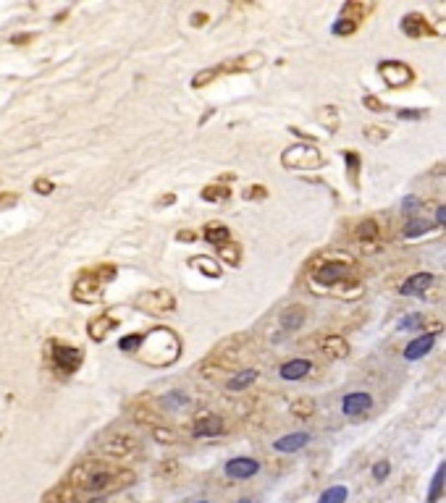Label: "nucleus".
<instances>
[{
	"label": "nucleus",
	"mask_w": 446,
	"mask_h": 503,
	"mask_svg": "<svg viewBox=\"0 0 446 503\" xmlns=\"http://www.w3.org/2000/svg\"><path fill=\"white\" fill-rule=\"evenodd\" d=\"M281 163L291 168V171H315L323 165V157L318 152V147L313 145H291L284 150Z\"/></svg>",
	"instance_id": "obj_6"
},
{
	"label": "nucleus",
	"mask_w": 446,
	"mask_h": 503,
	"mask_svg": "<svg viewBox=\"0 0 446 503\" xmlns=\"http://www.w3.org/2000/svg\"><path fill=\"white\" fill-rule=\"evenodd\" d=\"M218 255H221L223 262H229V265H239V260H242V255H239V244H226V247L218 249Z\"/></svg>",
	"instance_id": "obj_36"
},
{
	"label": "nucleus",
	"mask_w": 446,
	"mask_h": 503,
	"mask_svg": "<svg viewBox=\"0 0 446 503\" xmlns=\"http://www.w3.org/2000/svg\"><path fill=\"white\" fill-rule=\"evenodd\" d=\"M226 197H229V189H223V186H207V189H205L203 192V200H226Z\"/></svg>",
	"instance_id": "obj_40"
},
{
	"label": "nucleus",
	"mask_w": 446,
	"mask_h": 503,
	"mask_svg": "<svg viewBox=\"0 0 446 503\" xmlns=\"http://www.w3.org/2000/svg\"><path fill=\"white\" fill-rule=\"evenodd\" d=\"M436 223H430V220H423V218H412L404 223V229H402V236L407 238H418V236H426L428 231H433Z\"/></svg>",
	"instance_id": "obj_27"
},
{
	"label": "nucleus",
	"mask_w": 446,
	"mask_h": 503,
	"mask_svg": "<svg viewBox=\"0 0 446 503\" xmlns=\"http://www.w3.org/2000/svg\"><path fill=\"white\" fill-rule=\"evenodd\" d=\"M221 71L223 68H205V71L195 73V76H192V87H205V84H210Z\"/></svg>",
	"instance_id": "obj_38"
},
{
	"label": "nucleus",
	"mask_w": 446,
	"mask_h": 503,
	"mask_svg": "<svg viewBox=\"0 0 446 503\" xmlns=\"http://www.w3.org/2000/svg\"><path fill=\"white\" fill-rule=\"evenodd\" d=\"M346 165H349V178L352 183H357V168H360V155H354V152H346Z\"/></svg>",
	"instance_id": "obj_43"
},
{
	"label": "nucleus",
	"mask_w": 446,
	"mask_h": 503,
	"mask_svg": "<svg viewBox=\"0 0 446 503\" xmlns=\"http://www.w3.org/2000/svg\"><path fill=\"white\" fill-rule=\"evenodd\" d=\"M336 296H342V299H357L360 293H363V284H357V281H344V284H339L334 289Z\"/></svg>",
	"instance_id": "obj_33"
},
{
	"label": "nucleus",
	"mask_w": 446,
	"mask_h": 503,
	"mask_svg": "<svg viewBox=\"0 0 446 503\" xmlns=\"http://www.w3.org/2000/svg\"><path fill=\"white\" fill-rule=\"evenodd\" d=\"M360 27V21H357V18H349V16H339V21H336L334 27H331V32H334V35H352L354 29Z\"/></svg>",
	"instance_id": "obj_34"
},
{
	"label": "nucleus",
	"mask_w": 446,
	"mask_h": 503,
	"mask_svg": "<svg viewBox=\"0 0 446 503\" xmlns=\"http://www.w3.org/2000/svg\"><path fill=\"white\" fill-rule=\"evenodd\" d=\"M35 189H37L40 194H50L53 192V183L45 181V178H40V181H35Z\"/></svg>",
	"instance_id": "obj_47"
},
{
	"label": "nucleus",
	"mask_w": 446,
	"mask_h": 503,
	"mask_svg": "<svg viewBox=\"0 0 446 503\" xmlns=\"http://www.w3.org/2000/svg\"><path fill=\"white\" fill-rule=\"evenodd\" d=\"M318 349L323 351L325 357H331V359L349 357V344L344 341V336H336V333H331V336H323V339H320V344H318Z\"/></svg>",
	"instance_id": "obj_15"
},
{
	"label": "nucleus",
	"mask_w": 446,
	"mask_h": 503,
	"mask_svg": "<svg viewBox=\"0 0 446 503\" xmlns=\"http://www.w3.org/2000/svg\"><path fill=\"white\" fill-rule=\"evenodd\" d=\"M318 121H320L328 131H336L339 123H342V119H339V110H336L334 105H325V108L318 110Z\"/></svg>",
	"instance_id": "obj_30"
},
{
	"label": "nucleus",
	"mask_w": 446,
	"mask_h": 503,
	"mask_svg": "<svg viewBox=\"0 0 446 503\" xmlns=\"http://www.w3.org/2000/svg\"><path fill=\"white\" fill-rule=\"evenodd\" d=\"M279 320H281V328L284 330H299L307 320V310L302 307V304H291V307H287V310L281 312Z\"/></svg>",
	"instance_id": "obj_20"
},
{
	"label": "nucleus",
	"mask_w": 446,
	"mask_h": 503,
	"mask_svg": "<svg viewBox=\"0 0 446 503\" xmlns=\"http://www.w3.org/2000/svg\"><path fill=\"white\" fill-rule=\"evenodd\" d=\"M45 357H47V365L53 367V372L61 377H68L74 375L76 370L82 367V349L71 346V344H64V341H50L45 346Z\"/></svg>",
	"instance_id": "obj_4"
},
{
	"label": "nucleus",
	"mask_w": 446,
	"mask_h": 503,
	"mask_svg": "<svg viewBox=\"0 0 446 503\" xmlns=\"http://www.w3.org/2000/svg\"><path fill=\"white\" fill-rule=\"evenodd\" d=\"M263 58L260 53H247V55H239L236 61H231L229 66H223V71H255V68H260L263 66Z\"/></svg>",
	"instance_id": "obj_22"
},
{
	"label": "nucleus",
	"mask_w": 446,
	"mask_h": 503,
	"mask_svg": "<svg viewBox=\"0 0 446 503\" xmlns=\"http://www.w3.org/2000/svg\"><path fill=\"white\" fill-rule=\"evenodd\" d=\"M444 487H446V461L444 464H438L436 475L430 480V490H428V498L426 503H436L441 495H444Z\"/></svg>",
	"instance_id": "obj_26"
},
{
	"label": "nucleus",
	"mask_w": 446,
	"mask_h": 503,
	"mask_svg": "<svg viewBox=\"0 0 446 503\" xmlns=\"http://www.w3.org/2000/svg\"><path fill=\"white\" fill-rule=\"evenodd\" d=\"M423 322H426V315L415 312V315H409V317H404V320L399 322V328L402 330H420L423 328Z\"/></svg>",
	"instance_id": "obj_39"
},
{
	"label": "nucleus",
	"mask_w": 446,
	"mask_h": 503,
	"mask_svg": "<svg viewBox=\"0 0 446 503\" xmlns=\"http://www.w3.org/2000/svg\"><path fill=\"white\" fill-rule=\"evenodd\" d=\"M192 267H197L200 273L210 275V278H218V275H221V265L215 262L213 257H195V260H192Z\"/></svg>",
	"instance_id": "obj_31"
},
{
	"label": "nucleus",
	"mask_w": 446,
	"mask_h": 503,
	"mask_svg": "<svg viewBox=\"0 0 446 503\" xmlns=\"http://www.w3.org/2000/svg\"><path fill=\"white\" fill-rule=\"evenodd\" d=\"M113 275H116V267L113 265H102V267H95V270H84V273L74 281L71 296L82 304L100 302L102 289H105V281H111Z\"/></svg>",
	"instance_id": "obj_3"
},
{
	"label": "nucleus",
	"mask_w": 446,
	"mask_h": 503,
	"mask_svg": "<svg viewBox=\"0 0 446 503\" xmlns=\"http://www.w3.org/2000/svg\"><path fill=\"white\" fill-rule=\"evenodd\" d=\"M289 412L294 414L297 420H310V417L315 414V401H313L310 396H302V399H297V401H291Z\"/></svg>",
	"instance_id": "obj_28"
},
{
	"label": "nucleus",
	"mask_w": 446,
	"mask_h": 503,
	"mask_svg": "<svg viewBox=\"0 0 446 503\" xmlns=\"http://www.w3.org/2000/svg\"><path fill=\"white\" fill-rule=\"evenodd\" d=\"M142 341H145V333H131V336L119 341V349H121V351H140Z\"/></svg>",
	"instance_id": "obj_37"
},
{
	"label": "nucleus",
	"mask_w": 446,
	"mask_h": 503,
	"mask_svg": "<svg viewBox=\"0 0 446 503\" xmlns=\"http://www.w3.org/2000/svg\"><path fill=\"white\" fill-rule=\"evenodd\" d=\"M226 477H231V480H250L260 472V461L252 456H236L231 461H226Z\"/></svg>",
	"instance_id": "obj_10"
},
{
	"label": "nucleus",
	"mask_w": 446,
	"mask_h": 503,
	"mask_svg": "<svg viewBox=\"0 0 446 503\" xmlns=\"http://www.w3.org/2000/svg\"><path fill=\"white\" fill-rule=\"evenodd\" d=\"M418 207H420V200H418V197H412V194L402 200V212H415Z\"/></svg>",
	"instance_id": "obj_45"
},
{
	"label": "nucleus",
	"mask_w": 446,
	"mask_h": 503,
	"mask_svg": "<svg viewBox=\"0 0 446 503\" xmlns=\"http://www.w3.org/2000/svg\"><path fill=\"white\" fill-rule=\"evenodd\" d=\"M378 73H381V79L391 90L407 87V84H412V79H415V71H412L404 61H383V63L378 66Z\"/></svg>",
	"instance_id": "obj_8"
},
{
	"label": "nucleus",
	"mask_w": 446,
	"mask_h": 503,
	"mask_svg": "<svg viewBox=\"0 0 446 503\" xmlns=\"http://www.w3.org/2000/svg\"><path fill=\"white\" fill-rule=\"evenodd\" d=\"M436 223L438 226H446V205H441L436 210Z\"/></svg>",
	"instance_id": "obj_48"
},
{
	"label": "nucleus",
	"mask_w": 446,
	"mask_h": 503,
	"mask_svg": "<svg viewBox=\"0 0 446 503\" xmlns=\"http://www.w3.org/2000/svg\"><path fill=\"white\" fill-rule=\"evenodd\" d=\"M402 32L407 37H423V35H430V29H428L426 18L420 16V13H407V16L402 18Z\"/></svg>",
	"instance_id": "obj_23"
},
{
	"label": "nucleus",
	"mask_w": 446,
	"mask_h": 503,
	"mask_svg": "<svg viewBox=\"0 0 446 503\" xmlns=\"http://www.w3.org/2000/svg\"><path fill=\"white\" fill-rule=\"evenodd\" d=\"M205 238H207L213 247L221 249V247H226V244L231 241V231L226 229L223 223H210V226L205 229Z\"/></svg>",
	"instance_id": "obj_25"
},
{
	"label": "nucleus",
	"mask_w": 446,
	"mask_h": 503,
	"mask_svg": "<svg viewBox=\"0 0 446 503\" xmlns=\"http://www.w3.org/2000/svg\"><path fill=\"white\" fill-rule=\"evenodd\" d=\"M163 404L168 409H186L189 406V399H186L184 391H171V394L163 396Z\"/></svg>",
	"instance_id": "obj_35"
},
{
	"label": "nucleus",
	"mask_w": 446,
	"mask_h": 503,
	"mask_svg": "<svg viewBox=\"0 0 446 503\" xmlns=\"http://www.w3.org/2000/svg\"><path fill=\"white\" fill-rule=\"evenodd\" d=\"M42 503H87V501H84L82 493H79V490H76V487L66 480L64 485L53 487V490L42 498Z\"/></svg>",
	"instance_id": "obj_16"
},
{
	"label": "nucleus",
	"mask_w": 446,
	"mask_h": 503,
	"mask_svg": "<svg viewBox=\"0 0 446 503\" xmlns=\"http://www.w3.org/2000/svg\"><path fill=\"white\" fill-rule=\"evenodd\" d=\"M137 307L147 315H166L176 307V296L166 289H158V291H147L137 296Z\"/></svg>",
	"instance_id": "obj_7"
},
{
	"label": "nucleus",
	"mask_w": 446,
	"mask_h": 503,
	"mask_svg": "<svg viewBox=\"0 0 446 503\" xmlns=\"http://www.w3.org/2000/svg\"><path fill=\"white\" fill-rule=\"evenodd\" d=\"M346 495H349V490H346L344 485H334V487H328V490L320 493L318 503H344Z\"/></svg>",
	"instance_id": "obj_32"
},
{
	"label": "nucleus",
	"mask_w": 446,
	"mask_h": 503,
	"mask_svg": "<svg viewBox=\"0 0 446 503\" xmlns=\"http://www.w3.org/2000/svg\"><path fill=\"white\" fill-rule=\"evenodd\" d=\"M433 346H436V333H420V336H415V339L404 346L402 354H404L407 362H415V359H423L426 354H430Z\"/></svg>",
	"instance_id": "obj_12"
},
{
	"label": "nucleus",
	"mask_w": 446,
	"mask_h": 503,
	"mask_svg": "<svg viewBox=\"0 0 446 503\" xmlns=\"http://www.w3.org/2000/svg\"><path fill=\"white\" fill-rule=\"evenodd\" d=\"M68 483L87 495L111 493V490H121V487L134 483V472L131 469L119 467L116 461H102V459H90L76 464L68 472Z\"/></svg>",
	"instance_id": "obj_1"
},
{
	"label": "nucleus",
	"mask_w": 446,
	"mask_h": 503,
	"mask_svg": "<svg viewBox=\"0 0 446 503\" xmlns=\"http://www.w3.org/2000/svg\"><path fill=\"white\" fill-rule=\"evenodd\" d=\"M179 351H181V344H179L176 333L168 328H155L145 333V341H142L137 357L152 367H166L171 362H176Z\"/></svg>",
	"instance_id": "obj_2"
},
{
	"label": "nucleus",
	"mask_w": 446,
	"mask_h": 503,
	"mask_svg": "<svg viewBox=\"0 0 446 503\" xmlns=\"http://www.w3.org/2000/svg\"><path fill=\"white\" fill-rule=\"evenodd\" d=\"M195 503H210V501H195Z\"/></svg>",
	"instance_id": "obj_53"
},
{
	"label": "nucleus",
	"mask_w": 446,
	"mask_h": 503,
	"mask_svg": "<svg viewBox=\"0 0 446 503\" xmlns=\"http://www.w3.org/2000/svg\"><path fill=\"white\" fill-rule=\"evenodd\" d=\"M368 137H370V139H386V131H383V128H381V131H375V128H368Z\"/></svg>",
	"instance_id": "obj_50"
},
{
	"label": "nucleus",
	"mask_w": 446,
	"mask_h": 503,
	"mask_svg": "<svg viewBox=\"0 0 446 503\" xmlns=\"http://www.w3.org/2000/svg\"><path fill=\"white\" fill-rule=\"evenodd\" d=\"M116 325H119V317H113L111 312L97 315V317H92V320L87 322V336L92 341H105V336H108Z\"/></svg>",
	"instance_id": "obj_14"
},
{
	"label": "nucleus",
	"mask_w": 446,
	"mask_h": 503,
	"mask_svg": "<svg viewBox=\"0 0 446 503\" xmlns=\"http://www.w3.org/2000/svg\"><path fill=\"white\" fill-rule=\"evenodd\" d=\"M97 451H100L102 456L123 461V459H131L140 454V440L126 430H108L97 440Z\"/></svg>",
	"instance_id": "obj_5"
},
{
	"label": "nucleus",
	"mask_w": 446,
	"mask_h": 503,
	"mask_svg": "<svg viewBox=\"0 0 446 503\" xmlns=\"http://www.w3.org/2000/svg\"><path fill=\"white\" fill-rule=\"evenodd\" d=\"M381 234V226L375 223L373 218H365L357 223V231H354V236L360 238V241H370V238H378Z\"/></svg>",
	"instance_id": "obj_29"
},
{
	"label": "nucleus",
	"mask_w": 446,
	"mask_h": 503,
	"mask_svg": "<svg viewBox=\"0 0 446 503\" xmlns=\"http://www.w3.org/2000/svg\"><path fill=\"white\" fill-rule=\"evenodd\" d=\"M310 370H313V362L310 359H289V362H284L279 370V375L284 377V380H302V377L310 375Z\"/></svg>",
	"instance_id": "obj_18"
},
{
	"label": "nucleus",
	"mask_w": 446,
	"mask_h": 503,
	"mask_svg": "<svg viewBox=\"0 0 446 503\" xmlns=\"http://www.w3.org/2000/svg\"><path fill=\"white\" fill-rule=\"evenodd\" d=\"M152 435L160 440V443H176V432H171L168 428H155Z\"/></svg>",
	"instance_id": "obj_42"
},
{
	"label": "nucleus",
	"mask_w": 446,
	"mask_h": 503,
	"mask_svg": "<svg viewBox=\"0 0 446 503\" xmlns=\"http://www.w3.org/2000/svg\"><path fill=\"white\" fill-rule=\"evenodd\" d=\"M226 430V422L218 414H207L192 425V438H218Z\"/></svg>",
	"instance_id": "obj_13"
},
{
	"label": "nucleus",
	"mask_w": 446,
	"mask_h": 503,
	"mask_svg": "<svg viewBox=\"0 0 446 503\" xmlns=\"http://www.w3.org/2000/svg\"><path fill=\"white\" fill-rule=\"evenodd\" d=\"M258 377H260V372H258V370H239V372H236V375H234L231 380L226 383V388H229L231 394H239V391H247L250 385H255V380H258Z\"/></svg>",
	"instance_id": "obj_24"
},
{
	"label": "nucleus",
	"mask_w": 446,
	"mask_h": 503,
	"mask_svg": "<svg viewBox=\"0 0 446 503\" xmlns=\"http://www.w3.org/2000/svg\"><path fill=\"white\" fill-rule=\"evenodd\" d=\"M391 475V464L389 461H378L375 467H373V480H378V483H383L386 477Z\"/></svg>",
	"instance_id": "obj_41"
},
{
	"label": "nucleus",
	"mask_w": 446,
	"mask_h": 503,
	"mask_svg": "<svg viewBox=\"0 0 446 503\" xmlns=\"http://www.w3.org/2000/svg\"><path fill=\"white\" fill-rule=\"evenodd\" d=\"M197 234H179V241H195Z\"/></svg>",
	"instance_id": "obj_51"
},
{
	"label": "nucleus",
	"mask_w": 446,
	"mask_h": 503,
	"mask_svg": "<svg viewBox=\"0 0 446 503\" xmlns=\"http://www.w3.org/2000/svg\"><path fill=\"white\" fill-rule=\"evenodd\" d=\"M433 286V273H412L402 284V296H420Z\"/></svg>",
	"instance_id": "obj_17"
},
{
	"label": "nucleus",
	"mask_w": 446,
	"mask_h": 503,
	"mask_svg": "<svg viewBox=\"0 0 446 503\" xmlns=\"http://www.w3.org/2000/svg\"><path fill=\"white\" fill-rule=\"evenodd\" d=\"M420 110H399V119H420Z\"/></svg>",
	"instance_id": "obj_49"
},
{
	"label": "nucleus",
	"mask_w": 446,
	"mask_h": 503,
	"mask_svg": "<svg viewBox=\"0 0 446 503\" xmlns=\"http://www.w3.org/2000/svg\"><path fill=\"white\" fill-rule=\"evenodd\" d=\"M129 417L134 422H140V425H150V428H152V430H155V428H160L158 425V414L152 412V409H150V404L147 401H137V404H131L129 406Z\"/></svg>",
	"instance_id": "obj_21"
},
{
	"label": "nucleus",
	"mask_w": 446,
	"mask_h": 503,
	"mask_svg": "<svg viewBox=\"0 0 446 503\" xmlns=\"http://www.w3.org/2000/svg\"><path fill=\"white\" fill-rule=\"evenodd\" d=\"M365 105L370 110H375V113H383L386 110V102L378 100V97H373V95H365Z\"/></svg>",
	"instance_id": "obj_44"
},
{
	"label": "nucleus",
	"mask_w": 446,
	"mask_h": 503,
	"mask_svg": "<svg viewBox=\"0 0 446 503\" xmlns=\"http://www.w3.org/2000/svg\"><path fill=\"white\" fill-rule=\"evenodd\" d=\"M8 205H16V194H11V192L0 194V210H6Z\"/></svg>",
	"instance_id": "obj_46"
},
{
	"label": "nucleus",
	"mask_w": 446,
	"mask_h": 503,
	"mask_svg": "<svg viewBox=\"0 0 446 503\" xmlns=\"http://www.w3.org/2000/svg\"><path fill=\"white\" fill-rule=\"evenodd\" d=\"M87 503H108V501H102V498H92V501H87Z\"/></svg>",
	"instance_id": "obj_52"
},
{
	"label": "nucleus",
	"mask_w": 446,
	"mask_h": 503,
	"mask_svg": "<svg viewBox=\"0 0 446 503\" xmlns=\"http://www.w3.org/2000/svg\"><path fill=\"white\" fill-rule=\"evenodd\" d=\"M310 443V432H289L284 438L273 440V449L279 454H294V451H302Z\"/></svg>",
	"instance_id": "obj_19"
},
{
	"label": "nucleus",
	"mask_w": 446,
	"mask_h": 503,
	"mask_svg": "<svg viewBox=\"0 0 446 503\" xmlns=\"http://www.w3.org/2000/svg\"><path fill=\"white\" fill-rule=\"evenodd\" d=\"M373 409V396L365 394V391H352L342 399V412L346 417H363Z\"/></svg>",
	"instance_id": "obj_11"
},
{
	"label": "nucleus",
	"mask_w": 446,
	"mask_h": 503,
	"mask_svg": "<svg viewBox=\"0 0 446 503\" xmlns=\"http://www.w3.org/2000/svg\"><path fill=\"white\" fill-rule=\"evenodd\" d=\"M315 281H318L320 286L336 289L339 284L349 281V265H346V262H325V265L318 267Z\"/></svg>",
	"instance_id": "obj_9"
}]
</instances>
